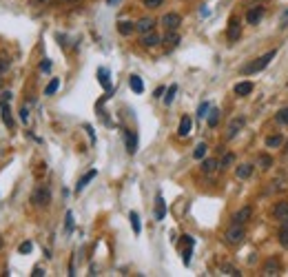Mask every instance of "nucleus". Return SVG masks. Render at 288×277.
Instances as JSON below:
<instances>
[{"label": "nucleus", "mask_w": 288, "mask_h": 277, "mask_svg": "<svg viewBox=\"0 0 288 277\" xmlns=\"http://www.w3.org/2000/svg\"><path fill=\"white\" fill-rule=\"evenodd\" d=\"M191 126H193V120L188 118V115H184V118L180 120V126H177V135H180V137H186L188 133H191Z\"/></svg>", "instance_id": "obj_18"}, {"label": "nucleus", "mask_w": 288, "mask_h": 277, "mask_svg": "<svg viewBox=\"0 0 288 277\" xmlns=\"http://www.w3.org/2000/svg\"><path fill=\"white\" fill-rule=\"evenodd\" d=\"M259 166H262L264 171H268L270 166H273V158H270V155H259Z\"/></svg>", "instance_id": "obj_31"}, {"label": "nucleus", "mask_w": 288, "mask_h": 277, "mask_svg": "<svg viewBox=\"0 0 288 277\" xmlns=\"http://www.w3.org/2000/svg\"><path fill=\"white\" fill-rule=\"evenodd\" d=\"M251 218H253V209L251 206H242L235 215H233V224H246Z\"/></svg>", "instance_id": "obj_10"}, {"label": "nucleus", "mask_w": 288, "mask_h": 277, "mask_svg": "<svg viewBox=\"0 0 288 277\" xmlns=\"http://www.w3.org/2000/svg\"><path fill=\"white\" fill-rule=\"evenodd\" d=\"M96 175H98V171H96V169H93V171H89V173L82 175L80 180H78V184H76V193H82V191H85V186H87L89 182H91Z\"/></svg>", "instance_id": "obj_15"}, {"label": "nucleus", "mask_w": 288, "mask_h": 277, "mask_svg": "<svg viewBox=\"0 0 288 277\" xmlns=\"http://www.w3.org/2000/svg\"><path fill=\"white\" fill-rule=\"evenodd\" d=\"M253 89V82H240V85H235V96H251Z\"/></svg>", "instance_id": "obj_22"}, {"label": "nucleus", "mask_w": 288, "mask_h": 277, "mask_svg": "<svg viewBox=\"0 0 288 277\" xmlns=\"http://www.w3.org/2000/svg\"><path fill=\"white\" fill-rule=\"evenodd\" d=\"M162 3H164V0H144V7H147V9H158Z\"/></svg>", "instance_id": "obj_37"}, {"label": "nucleus", "mask_w": 288, "mask_h": 277, "mask_svg": "<svg viewBox=\"0 0 288 277\" xmlns=\"http://www.w3.org/2000/svg\"><path fill=\"white\" fill-rule=\"evenodd\" d=\"M129 220H131L133 233H135V235H140V231H142V226H140V215H137L135 211H131V213H129Z\"/></svg>", "instance_id": "obj_27"}, {"label": "nucleus", "mask_w": 288, "mask_h": 277, "mask_svg": "<svg viewBox=\"0 0 288 277\" xmlns=\"http://www.w3.org/2000/svg\"><path fill=\"white\" fill-rule=\"evenodd\" d=\"M162 42V38L158 36L155 31H149V33H142V38H140V44L144 49H153V47H158V44Z\"/></svg>", "instance_id": "obj_7"}, {"label": "nucleus", "mask_w": 288, "mask_h": 277, "mask_svg": "<svg viewBox=\"0 0 288 277\" xmlns=\"http://www.w3.org/2000/svg\"><path fill=\"white\" fill-rule=\"evenodd\" d=\"M279 270H281V264L273 257V259H268V262L264 264L262 275H264V277H275V275H279Z\"/></svg>", "instance_id": "obj_8"}, {"label": "nucleus", "mask_w": 288, "mask_h": 277, "mask_svg": "<svg viewBox=\"0 0 288 277\" xmlns=\"http://www.w3.org/2000/svg\"><path fill=\"white\" fill-rule=\"evenodd\" d=\"M71 229H74V213L69 211L66 213V231H71Z\"/></svg>", "instance_id": "obj_39"}, {"label": "nucleus", "mask_w": 288, "mask_h": 277, "mask_svg": "<svg viewBox=\"0 0 288 277\" xmlns=\"http://www.w3.org/2000/svg\"><path fill=\"white\" fill-rule=\"evenodd\" d=\"M33 202H36V206H42V209H47L49 206V202H51V193H49V188L47 186H38L36 191H33Z\"/></svg>", "instance_id": "obj_5"}, {"label": "nucleus", "mask_w": 288, "mask_h": 277, "mask_svg": "<svg viewBox=\"0 0 288 277\" xmlns=\"http://www.w3.org/2000/svg\"><path fill=\"white\" fill-rule=\"evenodd\" d=\"M162 42H164V47L171 51V49H175L177 44H180V33H177V31H166V38Z\"/></svg>", "instance_id": "obj_14"}, {"label": "nucleus", "mask_w": 288, "mask_h": 277, "mask_svg": "<svg viewBox=\"0 0 288 277\" xmlns=\"http://www.w3.org/2000/svg\"><path fill=\"white\" fill-rule=\"evenodd\" d=\"M31 275H33V277H40V275H44V268H40V266H36Z\"/></svg>", "instance_id": "obj_43"}, {"label": "nucleus", "mask_w": 288, "mask_h": 277, "mask_svg": "<svg viewBox=\"0 0 288 277\" xmlns=\"http://www.w3.org/2000/svg\"><path fill=\"white\" fill-rule=\"evenodd\" d=\"M53 3H58V5H76V3H80V0H53Z\"/></svg>", "instance_id": "obj_42"}, {"label": "nucleus", "mask_w": 288, "mask_h": 277, "mask_svg": "<svg viewBox=\"0 0 288 277\" xmlns=\"http://www.w3.org/2000/svg\"><path fill=\"white\" fill-rule=\"evenodd\" d=\"M0 107H3V122L9 126H14V118H11V109H9V100H0Z\"/></svg>", "instance_id": "obj_19"}, {"label": "nucleus", "mask_w": 288, "mask_h": 277, "mask_svg": "<svg viewBox=\"0 0 288 277\" xmlns=\"http://www.w3.org/2000/svg\"><path fill=\"white\" fill-rule=\"evenodd\" d=\"M246 237V231H244V224H233L229 231L224 233V242L231 244V246H240Z\"/></svg>", "instance_id": "obj_2"}, {"label": "nucleus", "mask_w": 288, "mask_h": 277, "mask_svg": "<svg viewBox=\"0 0 288 277\" xmlns=\"http://www.w3.org/2000/svg\"><path fill=\"white\" fill-rule=\"evenodd\" d=\"M275 218L281 222V224H288V202H277V206H275Z\"/></svg>", "instance_id": "obj_12"}, {"label": "nucleus", "mask_w": 288, "mask_h": 277, "mask_svg": "<svg viewBox=\"0 0 288 277\" xmlns=\"http://www.w3.org/2000/svg\"><path fill=\"white\" fill-rule=\"evenodd\" d=\"M286 153H288V144H286Z\"/></svg>", "instance_id": "obj_50"}, {"label": "nucleus", "mask_w": 288, "mask_h": 277, "mask_svg": "<svg viewBox=\"0 0 288 277\" xmlns=\"http://www.w3.org/2000/svg\"><path fill=\"white\" fill-rule=\"evenodd\" d=\"M222 273H224V275H242L240 270L235 268V266H229V264H224V266H222Z\"/></svg>", "instance_id": "obj_36"}, {"label": "nucleus", "mask_w": 288, "mask_h": 277, "mask_svg": "<svg viewBox=\"0 0 288 277\" xmlns=\"http://www.w3.org/2000/svg\"><path fill=\"white\" fill-rule=\"evenodd\" d=\"M182 259H184V264H188V262H191V246H188L186 251L182 253Z\"/></svg>", "instance_id": "obj_41"}, {"label": "nucleus", "mask_w": 288, "mask_h": 277, "mask_svg": "<svg viewBox=\"0 0 288 277\" xmlns=\"http://www.w3.org/2000/svg\"><path fill=\"white\" fill-rule=\"evenodd\" d=\"M120 0H107V5H111V7H113V5H118Z\"/></svg>", "instance_id": "obj_47"}, {"label": "nucleus", "mask_w": 288, "mask_h": 277, "mask_svg": "<svg viewBox=\"0 0 288 277\" xmlns=\"http://www.w3.org/2000/svg\"><path fill=\"white\" fill-rule=\"evenodd\" d=\"M129 85H131V89H133L135 93H142V91H144V82H142L140 76H131V78H129Z\"/></svg>", "instance_id": "obj_25"}, {"label": "nucleus", "mask_w": 288, "mask_h": 277, "mask_svg": "<svg viewBox=\"0 0 288 277\" xmlns=\"http://www.w3.org/2000/svg\"><path fill=\"white\" fill-rule=\"evenodd\" d=\"M31 248H33V244H31V242H22L20 246H18V251H20L22 255H25V253H31Z\"/></svg>", "instance_id": "obj_38"}, {"label": "nucleus", "mask_w": 288, "mask_h": 277, "mask_svg": "<svg viewBox=\"0 0 288 277\" xmlns=\"http://www.w3.org/2000/svg\"><path fill=\"white\" fill-rule=\"evenodd\" d=\"M118 31L122 33V36H131V33L135 31V22H129V20L118 22Z\"/></svg>", "instance_id": "obj_23"}, {"label": "nucleus", "mask_w": 288, "mask_h": 277, "mask_svg": "<svg viewBox=\"0 0 288 277\" xmlns=\"http://www.w3.org/2000/svg\"><path fill=\"white\" fill-rule=\"evenodd\" d=\"M208 102H202V104H199V109H197V118L199 120H202V118H206V115H208Z\"/></svg>", "instance_id": "obj_35"}, {"label": "nucleus", "mask_w": 288, "mask_h": 277, "mask_svg": "<svg viewBox=\"0 0 288 277\" xmlns=\"http://www.w3.org/2000/svg\"><path fill=\"white\" fill-rule=\"evenodd\" d=\"M124 140H126V151L133 155L137 151V135L133 131H124Z\"/></svg>", "instance_id": "obj_17"}, {"label": "nucleus", "mask_w": 288, "mask_h": 277, "mask_svg": "<svg viewBox=\"0 0 288 277\" xmlns=\"http://www.w3.org/2000/svg\"><path fill=\"white\" fill-rule=\"evenodd\" d=\"M0 100H11V93L9 91H3V98H0Z\"/></svg>", "instance_id": "obj_46"}, {"label": "nucleus", "mask_w": 288, "mask_h": 277, "mask_svg": "<svg viewBox=\"0 0 288 277\" xmlns=\"http://www.w3.org/2000/svg\"><path fill=\"white\" fill-rule=\"evenodd\" d=\"M262 18H264V7H259V5L246 11V22L248 25H259V20Z\"/></svg>", "instance_id": "obj_9"}, {"label": "nucleus", "mask_w": 288, "mask_h": 277, "mask_svg": "<svg viewBox=\"0 0 288 277\" xmlns=\"http://www.w3.org/2000/svg\"><path fill=\"white\" fill-rule=\"evenodd\" d=\"M40 69L42 71H49V69H51V62H49V60H44V62L40 64Z\"/></svg>", "instance_id": "obj_44"}, {"label": "nucleus", "mask_w": 288, "mask_h": 277, "mask_svg": "<svg viewBox=\"0 0 288 277\" xmlns=\"http://www.w3.org/2000/svg\"><path fill=\"white\" fill-rule=\"evenodd\" d=\"M275 55H277L275 49H270V51L262 53L259 58H255L253 62H248V64H244V66H242V76H253V74H259V71H264L266 66L270 64V60H273Z\"/></svg>", "instance_id": "obj_1"}, {"label": "nucleus", "mask_w": 288, "mask_h": 277, "mask_svg": "<svg viewBox=\"0 0 288 277\" xmlns=\"http://www.w3.org/2000/svg\"><path fill=\"white\" fill-rule=\"evenodd\" d=\"M233 160H235V155H233V153H226L224 158H222V162H220V169H226V166H231Z\"/></svg>", "instance_id": "obj_34"}, {"label": "nucleus", "mask_w": 288, "mask_h": 277, "mask_svg": "<svg viewBox=\"0 0 288 277\" xmlns=\"http://www.w3.org/2000/svg\"><path fill=\"white\" fill-rule=\"evenodd\" d=\"M218 122H220V111L218 109H210V113H208V126H210V129H215V126H218Z\"/></svg>", "instance_id": "obj_30"}, {"label": "nucleus", "mask_w": 288, "mask_h": 277, "mask_svg": "<svg viewBox=\"0 0 288 277\" xmlns=\"http://www.w3.org/2000/svg\"><path fill=\"white\" fill-rule=\"evenodd\" d=\"M0 248H3V237H0Z\"/></svg>", "instance_id": "obj_49"}, {"label": "nucleus", "mask_w": 288, "mask_h": 277, "mask_svg": "<svg viewBox=\"0 0 288 277\" xmlns=\"http://www.w3.org/2000/svg\"><path fill=\"white\" fill-rule=\"evenodd\" d=\"M175 93H177V87H175V85H171V87H169V91H166V96H164V102H166V104L173 102Z\"/></svg>", "instance_id": "obj_33"}, {"label": "nucleus", "mask_w": 288, "mask_h": 277, "mask_svg": "<svg viewBox=\"0 0 288 277\" xmlns=\"http://www.w3.org/2000/svg\"><path fill=\"white\" fill-rule=\"evenodd\" d=\"M275 120L279 122V124H288V107H284V109H281V111H277Z\"/></svg>", "instance_id": "obj_32"}, {"label": "nucleus", "mask_w": 288, "mask_h": 277, "mask_svg": "<svg viewBox=\"0 0 288 277\" xmlns=\"http://www.w3.org/2000/svg\"><path fill=\"white\" fill-rule=\"evenodd\" d=\"M244 124H246V118L244 115H237V118H233L229 122V126H226V140H235L237 135H240V131L244 129Z\"/></svg>", "instance_id": "obj_3"}, {"label": "nucleus", "mask_w": 288, "mask_h": 277, "mask_svg": "<svg viewBox=\"0 0 288 277\" xmlns=\"http://www.w3.org/2000/svg\"><path fill=\"white\" fill-rule=\"evenodd\" d=\"M218 169H220V162H218L215 158H206V160L202 162V173H204V175H213Z\"/></svg>", "instance_id": "obj_13"}, {"label": "nucleus", "mask_w": 288, "mask_h": 277, "mask_svg": "<svg viewBox=\"0 0 288 277\" xmlns=\"http://www.w3.org/2000/svg\"><path fill=\"white\" fill-rule=\"evenodd\" d=\"M281 144H284V135H281V133H275V135L266 137V147L268 149H279Z\"/></svg>", "instance_id": "obj_21"}, {"label": "nucleus", "mask_w": 288, "mask_h": 277, "mask_svg": "<svg viewBox=\"0 0 288 277\" xmlns=\"http://www.w3.org/2000/svg\"><path fill=\"white\" fill-rule=\"evenodd\" d=\"M277 237H279L281 248H286V251H288V224H281V229H279V233H277Z\"/></svg>", "instance_id": "obj_26"}, {"label": "nucleus", "mask_w": 288, "mask_h": 277, "mask_svg": "<svg viewBox=\"0 0 288 277\" xmlns=\"http://www.w3.org/2000/svg\"><path fill=\"white\" fill-rule=\"evenodd\" d=\"M206 142H199L197 147H195V151H193V158L195 160H204V155H206Z\"/></svg>", "instance_id": "obj_28"}, {"label": "nucleus", "mask_w": 288, "mask_h": 277, "mask_svg": "<svg viewBox=\"0 0 288 277\" xmlns=\"http://www.w3.org/2000/svg\"><path fill=\"white\" fill-rule=\"evenodd\" d=\"M160 22H162V27L166 31H177L182 25V18H180V14H164Z\"/></svg>", "instance_id": "obj_6"}, {"label": "nucleus", "mask_w": 288, "mask_h": 277, "mask_svg": "<svg viewBox=\"0 0 288 277\" xmlns=\"http://www.w3.org/2000/svg\"><path fill=\"white\" fill-rule=\"evenodd\" d=\"M58 87H60V80L58 78H53V80L47 85V89H44V96H53V93L58 91Z\"/></svg>", "instance_id": "obj_29"}, {"label": "nucleus", "mask_w": 288, "mask_h": 277, "mask_svg": "<svg viewBox=\"0 0 288 277\" xmlns=\"http://www.w3.org/2000/svg\"><path fill=\"white\" fill-rule=\"evenodd\" d=\"M253 175V164H240L235 169V177L237 180H248Z\"/></svg>", "instance_id": "obj_20"}, {"label": "nucleus", "mask_w": 288, "mask_h": 277, "mask_svg": "<svg viewBox=\"0 0 288 277\" xmlns=\"http://www.w3.org/2000/svg\"><path fill=\"white\" fill-rule=\"evenodd\" d=\"M3 85H5V78H3V74H0V89H3Z\"/></svg>", "instance_id": "obj_48"}, {"label": "nucleus", "mask_w": 288, "mask_h": 277, "mask_svg": "<svg viewBox=\"0 0 288 277\" xmlns=\"http://www.w3.org/2000/svg\"><path fill=\"white\" fill-rule=\"evenodd\" d=\"M226 38H229V42H237L242 38V25H240V18L237 16H233L229 20V29H226Z\"/></svg>", "instance_id": "obj_4"}, {"label": "nucleus", "mask_w": 288, "mask_h": 277, "mask_svg": "<svg viewBox=\"0 0 288 277\" xmlns=\"http://www.w3.org/2000/svg\"><path fill=\"white\" fill-rule=\"evenodd\" d=\"M164 215H166V202H164L162 195H158V197H155V220L162 222Z\"/></svg>", "instance_id": "obj_16"}, {"label": "nucleus", "mask_w": 288, "mask_h": 277, "mask_svg": "<svg viewBox=\"0 0 288 277\" xmlns=\"http://www.w3.org/2000/svg\"><path fill=\"white\" fill-rule=\"evenodd\" d=\"M98 80H100V85L109 91V89H111V80H109V71L104 69V66H100V69H98Z\"/></svg>", "instance_id": "obj_24"}, {"label": "nucleus", "mask_w": 288, "mask_h": 277, "mask_svg": "<svg viewBox=\"0 0 288 277\" xmlns=\"http://www.w3.org/2000/svg\"><path fill=\"white\" fill-rule=\"evenodd\" d=\"M286 16H288V11H286Z\"/></svg>", "instance_id": "obj_51"}, {"label": "nucleus", "mask_w": 288, "mask_h": 277, "mask_svg": "<svg viewBox=\"0 0 288 277\" xmlns=\"http://www.w3.org/2000/svg\"><path fill=\"white\" fill-rule=\"evenodd\" d=\"M153 29H155V20L151 18V16H144V18H140L135 22V31H140V33H149Z\"/></svg>", "instance_id": "obj_11"}, {"label": "nucleus", "mask_w": 288, "mask_h": 277, "mask_svg": "<svg viewBox=\"0 0 288 277\" xmlns=\"http://www.w3.org/2000/svg\"><path fill=\"white\" fill-rule=\"evenodd\" d=\"M20 120H22V122L29 120V109H27V107H22V109H20Z\"/></svg>", "instance_id": "obj_40"}, {"label": "nucleus", "mask_w": 288, "mask_h": 277, "mask_svg": "<svg viewBox=\"0 0 288 277\" xmlns=\"http://www.w3.org/2000/svg\"><path fill=\"white\" fill-rule=\"evenodd\" d=\"M49 0H31V5H36V7H42V5H47Z\"/></svg>", "instance_id": "obj_45"}]
</instances>
